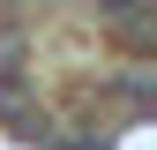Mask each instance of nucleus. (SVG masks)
<instances>
[{
	"mask_svg": "<svg viewBox=\"0 0 157 150\" xmlns=\"http://www.w3.org/2000/svg\"><path fill=\"white\" fill-rule=\"evenodd\" d=\"M105 23L120 30L127 45H150V15H142V8H105Z\"/></svg>",
	"mask_w": 157,
	"mask_h": 150,
	"instance_id": "1",
	"label": "nucleus"
}]
</instances>
